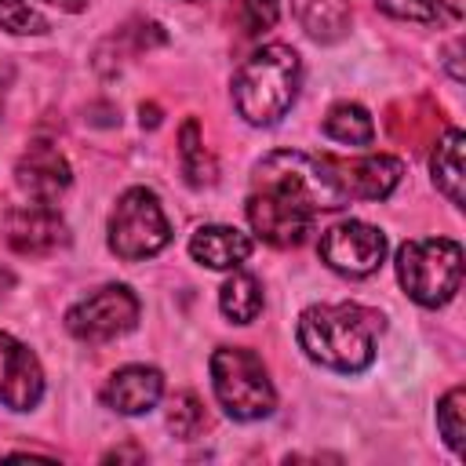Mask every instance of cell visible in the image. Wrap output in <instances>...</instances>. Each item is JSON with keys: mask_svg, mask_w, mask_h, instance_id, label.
I'll return each instance as SVG.
<instances>
[{"mask_svg": "<svg viewBox=\"0 0 466 466\" xmlns=\"http://www.w3.org/2000/svg\"><path fill=\"white\" fill-rule=\"evenodd\" d=\"M342 208L331 193L324 157L277 149L255 167V186L248 193V222L269 248H295L306 240L320 211Z\"/></svg>", "mask_w": 466, "mask_h": 466, "instance_id": "6da1fadb", "label": "cell"}, {"mask_svg": "<svg viewBox=\"0 0 466 466\" xmlns=\"http://www.w3.org/2000/svg\"><path fill=\"white\" fill-rule=\"evenodd\" d=\"M382 317L357 302H320L299 317V346L306 357L331 371H364L375 360V335Z\"/></svg>", "mask_w": 466, "mask_h": 466, "instance_id": "7a4b0ae2", "label": "cell"}, {"mask_svg": "<svg viewBox=\"0 0 466 466\" xmlns=\"http://www.w3.org/2000/svg\"><path fill=\"white\" fill-rule=\"evenodd\" d=\"M299 76H302V62L295 55V47H288V44L258 47L255 55L244 58V66L233 76L237 113L255 127L277 124L299 95Z\"/></svg>", "mask_w": 466, "mask_h": 466, "instance_id": "3957f363", "label": "cell"}, {"mask_svg": "<svg viewBox=\"0 0 466 466\" xmlns=\"http://www.w3.org/2000/svg\"><path fill=\"white\" fill-rule=\"evenodd\" d=\"M211 390L222 411L237 422L266 419L277 408V390L262 357L244 346H218L211 353Z\"/></svg>", "mask_w": 466, "mask_h": 466, "instance_id": "277c9868", "label": "cell"}, {"mask_svg": "<svg viewBox=\"0 0 466 466\" xmlns=\"http://www.w3.org/2000/svg\"><path fill=\"white\" fill-rule=\"evenodd\" d=\"M397 280L426 309H437L451 302V295L462 284V248L448 237H422L408 240L397 251Z\"/></svg>", "mask_w": 466, "mask_h": 466, "instance_id": "5b68a950", "label": "cell"}, {"mask_svg": "<svg viewBox=\"0 0 466 466\" xmlns=\"http://www.w3.org/2000/svg\"><path fill=\"white\" fill-rule=\"evenodd\" d=\"M171 240L167 215L153 189L135 186L120 193L113 215H109V251L124 262H142L164 251Z\"/></svg>", "mask_w": 466, "mask_h": 466, "instance_id": "8992f818", "label": "cell"}, {"mask_svg": "<svg viewBox=\"0 0 466 466\" xmlns=\"http://www.w3.org/2000/svg\"><path fill=\"white\" fill-rule=\"evenodd\" d=\"M135 324H138V299L124 284H106V288L91 291L87 299H80L66 313L69 335L80 342H91V346L113 342V339L127 335Z\"/></svg>", "mask_w": 466, "mask_h": 466, "instance_id": "52a82bcc", "label": "cell"}, {"mask_svg": "<svg viewBox=\"0 0 466 466\" xmlns=\"http://www.w3.org/2000/svg\"><path fill=\"white\" fill-rule=\"evenodd\" d=\"M324 171H328L335 200L350 204V200H386L397 189L404 164L390 153H368V157H353V160L324 157Z\"/></svg>", "mask_w": 466, "mask_h": 466, "instance_id": "ba28073f", "label": "cell"}, {"mask_svg": "<svg viewBox=\"0 0 466 466\" xmlns=\"http://www.w3.org/2000/svg\"><path fill=\"white\" fill-rule=\"evenodd\" d=\"M320 258L328 269H335L342 277H371L386 258V237L371 222L342 218L324 229Z\"/></svg>", "mask_w": 466, "mask_h": 466, "instance_id": "9c48e42d", "label": "cell"}, {"mask_svg": "<svg viewBox=\"0 0 466 466\" xmlns=\"http://www.w3.org/2000/svg\"><path fill=\"white\" fill-rule=\"evenodd\" d=\"M44 397V368L29 346L0 331V404L11 411H29Z\"/></svg>", "mask_w": 466, "mask_h": 466, "instance_id": "30bf717a", "label": "cell"}, {"mask_svg": "<svg viewBox=\"0 0 466 466\" xmlns=\"http://www.w3.org/2000/svg\"><path fill=\"white\" fill-rule=\"evenodd\" d=\"M66 240H69L66 218H62L51 204H44V200L18 204V208L7 215V244H11L18 255H51V251H58Z\"/></svg>", "mask_w": 466, "mask_h": 466, "instance_id": "8fae6325", "label": "cell"}, {"mask_svg": "<svg viewBox=\"0 0 466 466\" xmlns=\"http://www.w3.org/2000/svg\"><path fill=\"white\" fill-rule=\"evenodd\" d=\"M15 182H18V189H22L29 200L55 204V200L69 189L73 171H69V160H66L51 142H33V146L18 157Z\"/></svg>", "mask_w": 466, "mask_h": 466, "instance_id": "7c38bea8", "label": "cell"}, {"mask_svg": "<svg viewBox=\"0 0 466 466\" xmlns=\"http://www.w3.org/2000/svg\"><path fill=\"white\" fill-rule=\"evenodd\" d=\"M160 397H164V375L146 364H127V368L113 371L109 382L102 386V400L116 415H142V411L157 408Z\"/></svg>", "mask_w": 466, "mask_h": 466, "instance_id": "4fadbf2b", "label": "cell"}, {"mask_svg": "<svg viewBox=\"0 0 466 466\" xmlns=\"http://www.w3.org/2000/svg\"><path fill=\"white\" fill-rule=\"evenodd\" d=\"M189 255L211 269H237L251 255V237L237 226H200L189 237Z\"/></svg>", "mask_w": 466, "mask_h": 466, "instance_id": "5bb4252c", "label": "cell"}, {"mask_svg": "<svg viewBox=\"0 0 466 466\" xmlns=\"http://www.w3.org/2000/svg\"><path fill=\"white\" fill-rule=\"evenodd\" d=\"M430 171H433L437 189H441L455 208H462V200H466V193H462L466 175H462V131H459V127H448V131L437 138V149H433V157H430Z\"/></svg>", "mask_w": 466, "mask_h": 466, "instance_id": "9a60e30c", "label": "cell"}, {"mask_svg": "<svg viewBox=\"0 0 466 466\" xmlns=\"http://www.w3.org/2000/svg\"><path fill=\"white\" fill-rule=\"evenodd\" d=\"M291 7H295L299 25L320 44H331V40L346 36V29H350L346 0H291Z\"/></svg>", "mask_w": 466, "mask_h": 466, "instance_id": "2e32d148", "label": "cell"}, {"mask_svg": "<svg viewBox=\"0 0 466 466\" xmlns=\"http://www.w3.org/2000/svg\"><path fill=\"white\" fill-rule=\"evenodd\" d=\"M262 284L255 273H244L240 266L233 269V277H226V284L218 288V306L233 324H251L262 313Z\"/></svg>", "mask_w": 466, "mask_h": 466, "instance_id": "e0dca14e", "label": "cell"}, {"mask_svg": "<svg viewBox=\"0 0 466 466\" xmlns=\"http://www.w3.org/2000/svg\"><path fill=\"white\" fill-rule=\"evenodd\" d=\"M324 135L342 142V146H371L375 138V124L368 116L364 106L357 102H335L324 116Z\"/></svg>", "mask_w": 466, "mask_h": 466, "instance_id": "ac0fdd59", "label": "cell"}, {"mask_svg": "<svg viewBox=\"0 0 466 466\" xmlns=\"http://www.w3.org/2000/svg\"><path fill=\"white\" fill-rule=\"evenodd\" d=\"M178 157H182V175L189 186H211L215 182V157L204 149L200 124L186 120L178 131Z\"/></svg>", "mask_w": 466, "mask_h": 466, "instance_id": "d6986e66", "label": "cell"}, {"mask_svg": "<svg viewBox=\"0 0 466 466\" xmlns=\"http://www.w3.org/2000/svg\"><path fill=\"white\" fill-rule=\"evenodd\" d=\"M466 404V390L462 386H451L444 397H441V404H437V430H441V437H444V444L455 451V455H462V437H466V422H462V408Z\"/></svg>", "mask_w": 466, "mask_h": 466, "instance_id": "ffe728a7", "label": "cell"}, {"mask_svg": "<svg viewBox=\"0 0 466 466\" xmlns=\"http://www.w3.org/2000/svg\"><path fill=\"white\" fill-rule=\"evenodd\" d=\"M0 29L18 33V36H40L47 33V18L25 0H0Z\"/></svg>", "mask_w": 466, "mask_h": 466, "instance_id": "44dd1931", "label": "cell"}, {"mask_svg": "<svg viewBox=\"0 0 466 466\" xmlns=\"http://www.w3.org/2000/svg\"><path fill=\"white\" fill-rule=\"evenodd\" d=\"M204 426V404L193 397V393H175L171 397V408H167V430L175 437H197Z\"/></svg>", "mask_w": 466, "mask_h": 466, "instance_id": "7402d4cb", "label": "cell"}, {"mask_svg": "<svg viewBox=\"0 0 466 466\" xmlns=\"http://www.w3.org/2000/svg\"><path fill=\"white\" fill-rule=\"evenodd\" d=\"M237 15L248 33H262V29L277 25L280 7H277V0H237Z\"/></svg>", "mask_w": 466, "mask_h": 466, "instance_id": "603a6c76", "label": "cell"}, {"mask_svg": "<svg viewBox=\"0 0 466 466\" xmlns=\"http://www.w3.org/2000/svg\"><path fill=\"white\" fill-rule=\"evenodd\" d=\"M375 7L390 18H408V22H433L437 7L430 0H375Z\"/></svg>", "mask_w": 466, "mask_h": 466, "instance_id": "cb8c5ba5", "label": "cell"}, {"mask_svg": "<svg viewBox=\"0 0 466 466\" xmlns=\"http://www.w3.org/2000/svg\"><path fill=\"white\" fill-rule=\"evenodd\" d=\"M433 4H437V7H441L448 18H455V22L466 15V0H433Z\"/></svg>", "mask_w": 466, "mask_h": 466, "instance_id": "d4e9b609", "label": "cell"}, {"mask_svg": "<svg viewBox=\"0 0 466 466\" xmlns=\"http://www.w3.org/2000/svg\"><path fill=\"white\" fill-rule=\"evenodd\" d=\"M44 4H51V7H58V11H69V15H76V11H87V7H91V0H44Z\"/></svg>", "mask_w": 466, "mask_h": 466, "instance_id": "484cf974", "label": "cell"}, {"mask_svg": "<svg viewBox=\"0 0 466 466\" xmlns=\"http://www.w3.org/2000/svg\"><path fill=\"white\" fill-rule=\"evenodd\" d=\"M7 84H11V66L0 62V113H4V95H7Z\"/></svg>", "mask_w": 466, "mask_h": 466, "instance_id": "4316f807", "label": "cell"}, {"mask_svg": "<svg viewBox=\"0 0 466 466\" xmlns=\"http://www.w3.org/2000/svg\"><path fill=\"white\" fill-rule=\"evenodd\" d=\"M11 288H15V273H11L7 266H0V299H4Z\"/></svg>", "mask_w": 466, "mask_h": 466, "instance_id": "83f0119b", "label": "cell"}, {"mask_svg": "<svg viewBox=\"0 0 466 466\" xmlns=\"http://www.w3.org/2000/svg\"><path fill=\"white\" fill-rule=\"evenodd\" d=\"M106 459H142V451L138 448H124V451H109Z\"/></svg>", "mask_w": 466, "mask_h": 466, "instance_id": "f1b7e54d", "label": "cell"}, {"mask_svg": "<svg viewBox=\"0 0 466 466\" xmlns=\"http://www.w3.org/2000/svg\"><path fill=\"white\" fill-rule=\"evenodd\" d=\"M157 120H160V116H157V106H149V109L142 106V124H149V127H153Z\"/></svg>", "mask_w": 466, "mask_h": 466, "instance_id": "f546056e", "label": "cell"}]
</instances>
